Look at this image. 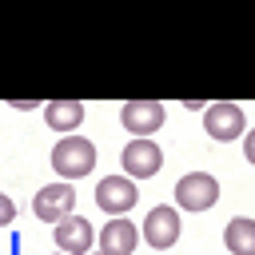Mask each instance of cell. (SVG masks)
<instances>
[{"mask_svg":"<svg viewBox=\"0 0 255 255\" xmlns=\"http://www.w3.org/2000/svg\"><path fill=\"white\" fill-rule=\"evenodd\" d=\"M135 199H139V187H135L131 175H104L96 183V207L108 211L112 219L116 215H128L135 207Z\"/></svg>","mask_w":255,"mask_h":255,"instance_id":"cell-2","label":"cell"},{"mask_svg":"<svg viewBox=\"0 0 255 255\" xmlns=\"http://www.w3.org/2000/svg\"><path fill=\"white\" fill-rule=\"evenodd\" d=\"M215 199H219V179L207 171H187L175 183V203L183 211H207V207H215Z\"/></svg>","mask_w":255,"mask_h":255,"instance_id":"cell-4","label":"cell"},{"mask_svg":"<svg viewBox=\"0 0 255 255\" xmlns=\"http://www.w3.org/2000/svg\"><path fill=\"white\" fill-rule=\"evenodd\" d=\"M203 128H207V135H211V139H223V143H231V139L247 135L243 108H239V104H231V100L207 104V108H203Z\"/></svg>","mask_w":255,"mask_h":255,"instance_id":"cell-3","label":"cell"},{"mask_svg":"<svg viewBox=\"0 0 255 255\" xmlns=\"http://www.w3.org/2000/svg\"><path fill=\"white\" fill-rule=\"evenodd\" d=\"M120 120H124V128L135 139H151V131L163 128V104H155V100H131V104H124Z\"/></svg>","mask_w":255,"mask_h":255,"instance_id":"cell-7","label":"cell"},{"mask_svg":"<svg viewBox=\"0 0 255 255\" xmlns=\"http://www.w3.org/2000/svg\"><path fill=\"white\" fill-rule=\"evenodd\" d=\"M143 239L155 247V251H167V247H175V239H179V211L175 207H151L147 211V219H143Z\"/></svg>","mask_w":255,"mask_h":255,"instance_id":"cell-8","label":"cell"},{"mask_svg":"<svg viewBox=\"0 0 255 255\" xmlns=\"http://www.w3.org/2000/svg\"><path fill=\"white\" fill-rule=\"evenodd\" d=\"M52 167L64 175V179H80L96 167V143L84 139V135H64L56 147H52Z\"/></svg>","mask_w":255,"mask_h":255,"instance_id":"cell-1","label":"cell"},{"mask_svg":"<svg viewBox=\"0 0 255 255\" xmlns=\"http://www.w3.org/2000/svg\"><path fill=\"white\" fill-rule=\"evenodd\" d=\"M120 163H124V175H131V179H147V175H155V171L163 167V151H159L155 139H131V143L124 147Z\"/></svg>","mask_w":255,"mask_h":255,"instance_id":"cell-6","label":"cell"},{"mask_svg":"<svg viewBox=\"0 0 255 255\" xmlns=\"http://www.w3.org/2000/svg\"><path fill=\"white\" fill-rule=\"evenodd\" d=\"M223 243L231 255H255V219H231L223 231Z\"/></svg>","mask_w":255,"mask_h":255,"instance_id":"cell-12","label":"cell"},{"mask_svg":"<svg viewBox=\"0 0 255 255\" xmlns=\"http://www.w3.org/2000/svg\"><path fill=\"white\" fill-rule=\"evenodd\" d=\"M52 239H56V247L64 255H88V247H92V223L84 215H68V219L56 223Z\"/></svg>","mask_w":255,"mask_h":255,"instance_id":"cell-9","label":"cell"},{"mask_svg":"<svg viewBox=\"0 0 255 255\" xmlns=\"http://www.w3.org/2000/svg\"><path fill=\"white\" fill-rule=\"evenodd\" d=\"M135 243H139V227H135L131 219H124V215H116V219L104 223V231H100V251H104V255H131Z\"/></svg>","mask_w":255,"mask_h":255,"instance_id":"cell-10","label":"cell"},{"mask_svg":"<svg viewBox=\"0 0 255 255\" xmlns=\"http://www.w3.org/2000/svg\"><path fill=\"white\" fill-rule=\"evenodd\" d=\"M100 255H104V251H100Z\"/></svg>","mask_w":255,"mask_h":255,"instance_id":"cell-16","label":"cell"},{"mask_svg":"<svg viewBox=\"0 0 255 255\" xmlns=\"http://www.w3.org/2000/svg\"><path fill=\"white\" fill-rule=\"evenodd\" d=\"M12 219H16V203L4 195V199H0V223H12Z\"/></svg>","mask_w":255,"mask_h":255,"instance_id":"cell-13","label":"cell"},{"mask_svg":"<svg viewBox=\"0 0 255 255\" xmlns=\"http://www.w3.org/2000/svg\"><path fill=\"white\" fill-rule=\"evenodd\" d=\"M12 108H16V112H32V108H36V100H16Z\"/></svg>","mask_w":255,"mask_h":255,"instance_id":"cell-15","label":"cell"},{"mask_svg":"<svg viewBox=\"0 0 255 255\" xmlns=\"http://www.w3.org/2000/svg\"><path fill=\"white\" fill-rule=\"evenodd\" d=\"M243 151H247V159L255 163V128H251V131L243 135Z\"/></svg>","mask_w":255,"mask_h":255,"instance_id":"cell-14","label":"cell"},{"mask_svg":"<svg viewBox=\"0 0 255 255\" xmlns=\"http://www.w3.org/2000/svg\"><path fill=\"white\" fill-rule=\"evenodd\" d=\"M44 120H48V128H56L60 135H72V131L84 124V104H80V100H52V104H44Z\"/></svg>","mask_w":255,"mask_h":255,"instance_id":"cell-11","label":"cell"},{"mask_svg":"<svg viewBox=\"0 0 255 255\" xmlns=\"http://www.w3.org/2000/svg\"><path fill=\"white\" fill-rule=\"evenodd\" d=\"M72 207H76V187H72L68 179H64V183H48V187H40L36 199H32V211H36V219H44V223H60V219H68Z\"/></svg>","mask_w":255,"mask_h":255,"instance_id":"cell-5","label":"cell"}]
</instances>
